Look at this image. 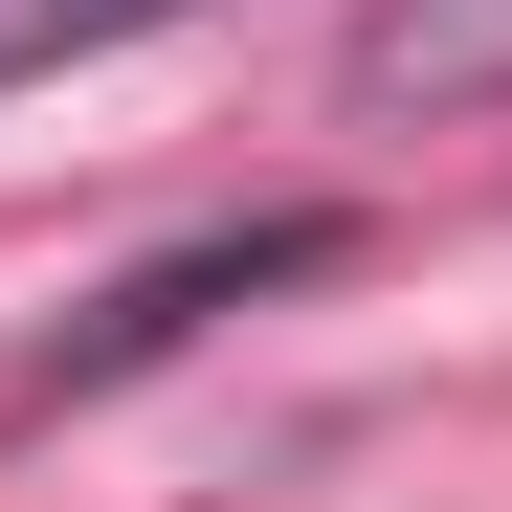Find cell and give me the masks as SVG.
I'll list each match as a JSON object with an SVG mask.
<instances>
[{"label":"cell","instance_id":"6da1fadb","mask_svg":"<svg viewBox=\"0 0 512 512\" xmlns=\"http://www.w3.org/2000/svg\"><path fill=\"white\" fill-rule=\"evenodd\" d=\"M312 268H357V201H245V223H179V245H134V268L45 334L23 379H0V423H67V401H112V379H156V357H201V334L245 312V290H312Z\"/></svg>","mask_w":512,"mask_h":512},{"label":"cell","instance_id":"7a4b0ae2","mask_svg":"<svg viewBox=\"0 0 512 512\" xmlns=\"http://www.w3.org/2000/svg\"><path fill=\"white\" fill-rule=\"evenodd\" d=\"M334 90H357V112H490L512 90V0H357Z\"/></svg>","mask_w":512,"mask_h":512}]
</instances>
